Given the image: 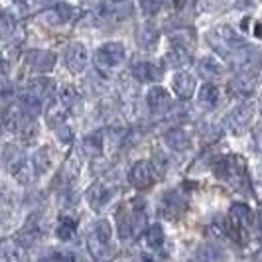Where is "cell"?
Returning a JSON list of instances; mask_svg holds the SVG:
<instances>
[{
  "instance_id": "1",
  "label": "cell",
  "mask_w": 262,
  "mask_h": 262,
  "mask_svg": "<svg viewBox=\"0 0 262 262\" xmlns=\"http://www.w3.org/2000/svg\"><path fill=\"white\" fill-rule=\"evenodd\" d=\"M209 43L221 53H236L243 46H245V39L236 34L233 28L229 26H219L215 28L213 32H209Z\"/></svg>"
},
{
  "instance_id": "2",
  "label": "cell",
  "mask_w": 262,
  "mask_h": 262,
  "mask_svg": "<svg viewBox=\"0 0 262 262\" xmlns=\"http://www.w3.org/2000/svg\"><path fill=\"white\" fill-rule=\"evenodd\" d=\"M118 233L120 238H136L140 235V231L146 227V215L140 209H122L118 211Z\"/></svg>"
},
{
  "instance_id": "3",
  "label": "cell",
  "mask_w": 262,
  "mask_h": 262,
  "mask_svg": "<svg viewBox=\"0 0 262 262\" xmlns=\"http://www.w3.org/2000/svg\"><path fill=\"white\" fill-rule=\"evenodd\" d=\"M122 59H124V46L120 41H108L95 53V66L103 71L120 66Z\"/></svg>"
},
{
  "instance_id": "4",
  "label": "cell",
  "mask_w": 262,
  "mask_h": 262,
  "mask_svg": "<svg viewBox=\"0 0 262 262\" xmlns=\"http://www.w3.org/2000/svg\"><path fill=\"white\" fill-rule=\"evenodd\" d=\"M160 213L164 215V217H168V219H178V217H182L187 209V201H185V197L180 193V191H168L166 195H162L160 199Z\"/></svg>"
},
{
  "instance_id": "5",
  "label": "cell",
  "mask_w": 262,
  "mask_h": 262,
  "mask_svg": "<svg viewBox=\"0 0 262 262\" xmlns=\"http://www.w3.org/2000/svg\"><path fill=\"white\" fill-rule=\"evenodd\" d=\"M154 180H156L154 166H152L150 162H146V160L136 162L130 168V171H128V182H130L136 189H146V187H150V185L154 184Z\"/></svg>"
},
{
  "instance_id": "6",
  "label": "cell",
  "mask_w": 262,
  "mask_h": 262,
  "mask_svg": "<svg viewBox=\"0 0 262 262\" xmlns=\"http://www.w3.org/2000/svg\"><path fill=\"white\" fill-rule=\"evenodd\" d=\"M254 113H256V108L252 103H243V105H238L229 115V120H227V124H229V128L238 134V132H243L245 128H249V124L252 122V118H254Z\"/></svg>"
},
{
  "instance_id": "7",
  "label": "cell",
  "mask_w": 262,
  "mask_h": 262,
  "mask_svg": "<svg viewBox=\"0 0 262 262\" xmlns=\"http://www.w3.org/2000/svg\"><path fill=\"white\" fill-rule=\"evenodd\" d=\"M87 59H89V55H87V50H85V46L83 43H69L66 50V63L67 67L73 71V73H81L85 67H87Z\"/></svg>"
},
{
  "instance_id": "8",
  "label": "cell",
  "mask_w": 262,
  "mask_h": 262,
  "mask_svg": "<svg viewBox=\"0 0 262 262\" xmlns=\"http://www.w3.org/2000/svg\"><path fill=\"white\" fill-rule=\"evenodd\" d=\"M146 103H148L150 111L154 115H160V113L168 111L171 106L170 93L166 91L164 87H160V85H154V87H150V91L146 95Z\"/></svg>"
},
{
  "instance_id": "9",
  "label": "cell",
  "mask_w": 262,
  "mask_h": 262,
  "mask_svg": "<svg viewBox=\"0 0 262 262\" xmlns=\"http://www.w3.org/2000/svg\"><path fill=\"white\" fill-rule=\"evenodd\" d=\"M173 93L180 97V99H191L193 93H195V77L187 71H180L173 75Z\"/></svg>"
},
{
  "instance_id": "10",
  "label": "cell",
  "mask_w": 262,
  "mask_h": 262,
  "mask_svg": "<svg viewBox=\"0 0 262 262\" xmlns=\"http://www.w3.org/2000/svg\"><path fill=\"white\" fill-rule=\"evenodd\" d=\"M28 61H30V66H32L34 71H38V73H48V71H52L53 66H55V53L36 50V52L30 53Z\"/></svg>"
},
{
  "instance_id": "11",
  "label": "cell",
  "mask_w": 262,
  "mask_h": 262,
  "mask_svg": "<svg viewBox=\"0 0 262 262\" xmlns=\"http://www.w3.org/2000/svg\"><path fill=\"white\" fill-rule=\"evenodd\" d=\"M134 8H132L130 0H108L105 6H103V14H106L108 18H115V20H124L132 16Z\"/></svg>"
},
{
  "instance_id": "12",
  "label": "cell",
  "mask_w": 262,
  "mask_h": 262,
  "mask_svg": "<svg viewBox=\"0 0 262 262\" xmlns=\"http://www.w3.org/2000/svg\"><path fill=\"white\" fill-rule=\"evenodd\" d=\"M219 99H221V93H219V87L215 83H205L201 89H199V95H197V103L199 106H203L205 111H211L219 105Z\"/></svg>"
},
{
  "instance_id": "13",
  "label": "cell",
  "mask_w": 262,
  "mask_h": 262,
  "mask_svg": "<svg viewBox=\"0 0 262 262\" xmlns=\"http://www.w3.org/2000/svg\"><path fill=\"white\" fill-rule=\"evenodd\" d=\"M197 71H199V75L201 77H205L207 81H215V79L223 77L225 69L223 66L215 59V57H203L201 61H199V66H197Z\"/></svg>"
},
{
  "instance_id": "14",
  "label": "cell",
  "mask_w": 262,
  "mask_h": 262,
  "mask_svg": "<svg viewBox=\"0 0 262 262\" xmlns=\"http://www.w3.org/2000/svg\"><path fill=\"white\" fill-rule=\"evenodd\" d=\"M111 189L106 187L105 184H95L87 191V199H89V205H91L93 209H101V207H105L106 203L111 201Z\"/></svg>"
},
{
  "instance_id": "15",
  "label": "cell",
  "mask_w": 262,
  "mask_h": 262,
  "mask_svg": "<svg viewBox=\"0 0 262 262\" xmlns=\"http://www.w3.org/2000/svg\"><path fill=\"white\" fill-rule=\"evenodd\" d=\"M0 252L8 262H28L26 249L20 247L16 241H2L0 243Z\"/></svg>"
},
{
  "instance_id": "16",
  "label": "cell",
  "mask_w": 262,
  "mask_h": 262,
  "mask_svg": "<svg viewBox=\"0 0 262 262\" xmlns=\"http://www.w3.org/2000/svg\"><path fill=\"white\" fill-rule=\"evenodd\" d=\"M164 140H166V144L170 146L171 150H178V152H184V150H187L191 146L189 134L182 130V128H171L170 132H166Z\"/></svg>"
},
{
  "instance_id": "17",
  "label": "cell",
  "mask_w": 262,
  "mask_h": 262,
  "mask_svg": "<svg viewBox=\"0 0 262 262\" xmlns=\"http://www.w3.org/2000/svg\"><path fill=\"white\" fill-rule=\"evenodd\" d=\"M132 75L140 83H152L158 79V69L150 61H138V63L132 66Z\"/></svg>"
},
{
  "instance_id": "18",
  "label": "cell",
  "mask_w": 262,
  "mask_h": 262,
  "mask_svg": "<svg viewBox=\"0 0 262 262\" xmlns=\"http://www.w3.org/2000/svg\"><path fill=\"white\" fill-rule=\"evenodd\" d=\"M39 238V227L38 223H36V219H30L24 227H22V231L18 233V236H16V243L20 245V247H30V245H34L36 241Z\"/></svg>"
},
{
  "instance_id": "19",
  "label": "cell",
  "mask_w": 262,
  "mask_h": 262,
  "mask_svg": "<svg viewBox=\"0 0 262 262\" xmlns=\"http://www.w3.org/2000/svg\"><path fill=\"white\" fill-rule=\"evenodd\" d=\"M26 115V111H24V106L22 105H14L10 106L6 113H4V118H2V124H4V128L6 130H18L20 126H22V118Z\"/></svg>"
},
{
  "instance_id": "20",
  "label": "cell",
  "mask_w": 262,
  "mask_h": 262,
  "mask_svg": "<svg viewBox=\"0 0 262 262\" xmlns=\"http://www.w3.org/2000/svg\"><path fill=\"white\" fill-rule=\"evenodd\" d=\"M2 160H4V164L10 168L12 173L26 162V158H24V154H22V150L12 144L4 146V150H2Z\"/></svg>"
},
{
  "instance_id": "21",
  "label": "cell",
  "mask_w": 262,
  "mask_h": 262,
  "mask_svg": "<svg viewBox=\"0 0 262 262\" xmlns=\"http://www.w3.org/2000/svg\"><path fill=\"white\" fill-rule=\"evenodd\" d=\"M173 67H184L191 61V55H189V50L185 48L184 43H173L171 50L168 52V57H166Z\"/></svg>"
},
{
  "instance_id": "22",
  "label": "cell",
  "mask_w": 262,
  "mask_h": 262,
  "mask_svg": "<svg viewBox=\"0 0 262 262\" xmlns=\"http://www.w3.org/2000/svg\"><path fill=\"white\" fill-rule=\"evenodd\" d=\"M231 91L238 95V97H249L250 93L254 91V79L250 73H243L238 79H235L231 83Z\"/></svg>"
},
{
  "instance_id": "23",
  "label": "cell",
  "mask_w": 262,
  "mask_h": 262,
  "mask_svg": "<svg viewBox=\"0 0 262 262\" xmlns=\"http://www.w3.org/2000/svg\"><path fill=\"white\" fill-rule=\"evenodd\" d=\"M48 124L50 126H61L63 124V118H66V106L61 105L59 101H55L48 106Z\"/></svg>"
},
{
  "instance_id": "24",
  "label": "cell",
  "mask_w": 262,
  "mask_h": 262,
  "mask_svg": "<svg viewBox=\"0 0 262 262\" xmlns=\"http://www.w3.org/2000/svg\"><path fill=\"white\" fill-rule=\"evenodd\" d=\"M164 238H166V235H164V229L160 225H152L146 229V245L150 249H160L164 245Z\"/></svg>"
},
{
  "instance_id": "25",
  "label": "cell",
  "mask_w": 262,
  "mask_h": 262,
  "mask_svg": "<svg viewBox=\"0 0 262 262\" xmlns=\"http://www.w3.org/2000/svg\"><path fill=\"white\" fill-rule=\"evenodd\" d=\"M32 168L36 170V173H43L50 168V150L48 148H39L38 152L32 158Z\"/></svg>"
},
{
  "instance_id": "26",
  "label": "cell",
  "mask_w": 262,
  "mask_h": 262,
  "mask_svg": "<svg viewBox=\"0 0 262 262\" xmlns=\"http://www.w3.org/2000/svg\"><path fill=\"white\" fill-rule=\"evenodd\" d=\"M91 235L95 238H99V241H103V243H111V235H113V229H111V223L108 221H97V223L93 225V231Z\"/></svg>"
},
{
  "instance_id": "27",
  "label": "cell",
  "mask_w": 262,
  "mask_h": 262,
  "mask_svg": "<svg viewBox=\"0 0 262 262\" xmlns=\"http://www.w3.org/2000/svg\"><path fill=\"white\" fill-rule=\"evenodd\" d=\"M75 227L77 223L71 219V217H63L59 225H57V236L61 238V241H69L71 236L75 235Z\"/></svg>"
},
{
  "instance_id": "28",
  "label": "cell",
  "mask_w": 262,
  "mask_h": 262,
  "mask_svg": "<svg viewBox=\"0 0 262 262\" xmlns=\"http://www.w3.org/2000/svg\"><path fill=\"white\" fill-rule=\"evenodd\" d=\"M16 30V20L8 12L0 14V39H8Z\"/></svg>"
},
{
  "instance_id": "29",
  "label": "cell",
  "mask_w": 262,
  "mask_h": 262,
  "mask_svg": "<svg viewBox=\"0 0 262 262\" xmlns=\"http://www.w3.org/2000/svg\"><path fill=\"white\" fill-rule=\"evenodd\" d=\"M101 148H103L101 134H91V136H87V138L83 140V150H85V154H89V156L101 154Z\"/></svg>"
},
{
  "instance_id": "30",
  "label": "cell",
  "mask_w": 262,
  "mask_h": 262,
  "mask_svg": "<svg viewBox=\"0 0 262 262\" xmlns=\"http://www.w3.org/2000/svg\"><path fill=\"white\" fill-rule=\"evenodd\" d=\"M138 41H140V46H144V48H152L158 41V32L152 30V28H144V30H140V34H138Z\"/></svg>"
},
{
  "instance_id": "31",
  "label": "cell",
  "mask_w": 262,
  "mask_h": 262,
  "mask_svg": "<svg viewBox=\"0 0 262 262\" xmlns=\"http://www.w3.org/2000/svg\"><path fill=\"white\" fill-rule=\"evenodd\" d=\"M164 0H140V6L146 14H156L162 8Z\"/></svg>"
},
{
  "instance_id": "32",
  "label": "cell",
  "mask_w": 262,
  "mask_h": 262,
  "mask_svg": "<svg viewBox=\"0 0 262 262\" xmlns=\"http://www.w3.org/2000/svg\"><path fill=\"white\" fill-rule=\"evenodd\" d=\"M36 130H38V128H36V124H34V122H26V124H24V128H22V138H24L26 142L34 140V138H36Z\"/></svg>"
},
{
  "instance_id": "33",
  "label": "cell",
  "mask_w": 262,
  "mask_h": 262,
  "mask_svg": "<svg viewBox=\"0 0 262 262\" xmlns=\"http://www.w3.org/2000/svg\"><path fill=\"white\" fill-rule=\"evenodd\" d=\"M57 138H59L61 142H71V130H69L67 126H59V130H57Z\"/></svg>"
},
{
  "instance_id": "34",
  "label": "cell",
  "mask_w": 262,
  "mask_h": 262,
  "mask_svg": "<svg viewBox=\"0 0 262 262\" xmlns=\"http://www.w3.org/2000/svg\"><path fill=\"white\" fill-rule=\"evenodd\" d=\"M6 77H8V63L6 61H0V83L6 81Z\"/></svg>"
},
{
  "instance_id": "35",
  "label": "cell",
  "mask_w": 262,
  "mask_h": 262,
  "mask_svg": "<svg viewBox=\"0 0 262 262\" xmlns=\"http://www.w3.org/2000/svg\"><path fill=\"white\" fill-rule=\"evenodd\" d=\"M254 34H256L258 38H262V22H258V24H256V28H254Z\"/></svg>"
}]
</instances>
